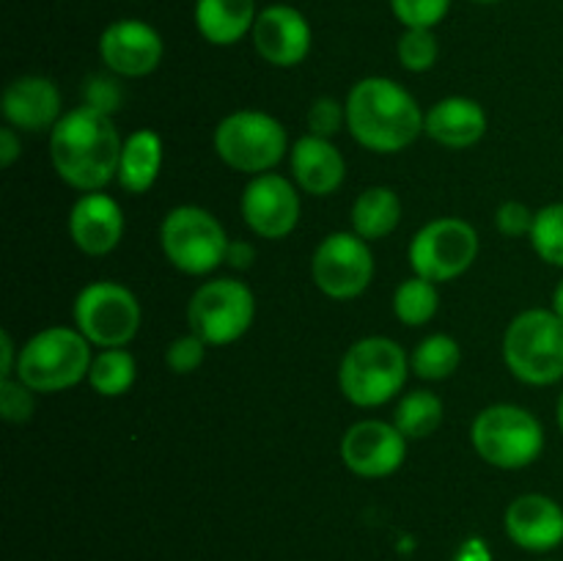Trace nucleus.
Masks as SVG:
<instances>
[{
  "mask_svg": "<svg viewBox=\"0 0 563 561\" xmlns=\"http://www.w3.org/2000/svg\"><path fill=\"white\" fill-rule=\"evenodd\" d=\"M141 302L119 280H93L75 300V324L93 346H126L141 330Z\"/></svg>",
  "mask_w": 563,
  "mask_h": 561,
  "instance_id": "10",
  "label": "nucleus"
},
{
  "mask_svg": "<svg viewBox=\"0 0 563 561\" xmlns=\"http://www.w3.org/2000/svg\"><path fill=\"white\" fill-rule=\"evenodd\" d=\"M16 361H20V352L14 350V339L9 330H3L0 333V377H14Z\"/></svg>",
  "mask_w": 563,
  "mask_h": 561,
  "instance_id": "39",
  "label": "nucleus"
},
{
  "mask_svg": "<svg viewBox=\"0 0 563 561\" xmlns=\"http://www.w3.org/2000/svg\"><path fill=\"white\" fill-rule=\"evenodd\" d=\"M504 361L520 383H559L563 377V319L553 308L517 314L504 336Z\"/></svg>",
  "mask_w": 563,
  "mask_h": 561,
  "instance_id": "5",
  "label": "nucleus"
},
{
  "mask_svg": "<svg viewBox=\"0 0 563 561\" xmlns=\"http://www.w3.org/2000/svg\"><path fill=\"white\" fill-rule=\"evenodd\" d=\"M69 237L86 256H108L124 237V212L108 193H82L69 212Z\"/></svg>",
  "mask_w": 563,
  "mask_h": 561,
  "instance_id": "17",
  "label": "nucleus"
},
{
  "mask_svg": "<svg viewBox=\"0 0 563 561\" xmlns=\"http://www.w3.org/2000/svg\"><path fill=\"white\" fill-rule=\"evenodd\" d=\"M256 319V297L236 278L203 280L187 302L190 333L209 346H229L251 330Z\"/></svg>",
  "mask_w": 563,
  "mask_h": 561,
  "instance_id": "9",
  "label": "nucleus"
},
{
  "mask_svg": "<svg viewBox=\"0 0 563 561\" xmlns=\"http://www.w3.org/2000/svg\"><path fill=\"white\" fill-rule=\"evenodd\" d=\"M423 132L445 148H471L487 135V113L471 97H445L427 110Z\"/></svg>",
  "mask_w": 563,
  "mask_h": 561,
  "instance_id": "21",
  "label": "nucleus"
},
{
  "mask_svg": "<svg viewBox=\"0 0 563 561\" xmlns=\"http://www.w3.org/2000/svg\"><path fill=\"white\" fill-rule=\"evenodd\" d=\"M3 116L9 127L20 132L53 130L60 121V91L49 77L22 75L3 91Z\"/></svg>",
  "mask_w": 563,
  "mask_h": 561,
  "instance_id": "19",
  "label": "nucleus"
},
{
  "mask_svg": "<svg viewBox=\"0 0 563 561\" xmlns=\"http://www.w3.org/2000/svg\"><path fill=\"white\" fill-rule=\"evenodd\" d=\"M559 427H561V432H563V391H561V396H559Z\"/></svg>",
  "mask_w": 563,
  "mask_h": 561,
  "instance_id": "41",
  "label": "nucleus"
},
{
  "mask_svg": "<svg viewBox=\"0 0 563 561\" xmlns=\"http://www.w3.org/2000/svg\"><path fill=\"white\" fill-rule=\"evenodd\" d=\"M451 0H390L396 20L405 28H434L449 14Z\"/></svg>",
  "mask_w": 563,
  "mask_h": 561,
  "instance_id": "32",
  "label": "nucleus"
},
{
  "mask_svg": "<svg viewBox=\"0 0 563 561\" xmlns=\"http://www.w3.org/2000/svg\"><path fill=\"white\" fill-rule=\"evenodd\" d=\"M124 141L113 119L97 110H66L49 130V160L60 179L82 193H97L119 176V160Z\"/></svg>",
  "mask_w": 563,
  "mask_h": 561,
  "instance_id": "1",
  "label": "nucleus"
},
{
  "mask_svg": "<svg viewBox=\"0 0 563 561\" xmlns=\"http://www.w3.org/2000/svg\"><path fill=\"white\" fill-rule=\"evenodd\" d=\"M531 245L542 262L563 267V204H548L537 212L531 229Z\"/></svg>",
  "mask_w": 563,
  "mask_h": 561,
  "instance_id": "29",
  "label": "nucleus"
},
{
  "mask_svg": "<svg viewBox=\"0 0 563 561\" xmlns=\"http://www.w3.org/2000/svg\"><path fill=\"white\" fill-rule=\"evenodd\" d=\"M443 399L434 391H410L396 402L394 424L407 440H423L443 424Z\"/></svg>",
  "mask_w": 563,
  "mask_h": 561,
  "instance_id": "25",
  "label": "nucleus"
},
{
  "mask_svg": "<svg viewBox=\"0 0 563 561\" xmlns=\"http://www.w3.org/2000/svg\"><path fill=\"white\" fill-rule=\"evenodd\" d=\"M240 209L253 234L264 240H284L300 220V193L286 176L267 170L247 182Z\"/></svg>",
  "mask_w": 563,
  "mask_h": 561,
  "instance_id": "13",
  "label": "nucleus"
},
{
  "mask_svg": "<svg viewBox=\"0 0 563 561\" xmlns=\"http://www.w3.org/2000/svg\"><path fill=\"white\" fill-rule=\"evenodd\" d=\"M346 130L368 152L396 154L418 141L423 113L416 97L390 77H363L346 94Z\"/></svg>",
  "mask_w": 563,
  "mask_h": 561,
  "instance_id": "2",
  "label": "nucleus"
},
{
  "mask_svg": "<svg viewBox=\"0 0 563 561\" xmlns=\"http://www.w3.org/2000/svg\"><path fill=\"white\" fill-rule=\"evenodd\" d=\"M346 127V105L333 97H319L308 108V132L319 138H333L335 132Z\"/></svg>",
  "mask_w": 563,
  "mask_h": 561,
  "instance_id": "35",
  "label": "nucleus"
},
{
  "mask_svg": "<svg viewBox=\"0 0 563 561\" xmlns=\"http://www.w3.org/2000/svg\"><path fill=\"white\" fill-rule=\"evenodd\" d=\"M256 258V248L251 245L247 240H231L229 242V251H225V264L234 270H247Z\"/></svg>",
  "mask_w": 563,
  "mask_h": 561,
  "instance_id": "37",
  "label": "nucleus"
},
{
  "mask_svg": "<svg viewBox=\"0 0 563 561\" xmlns=\"http://www.w3.org/2000/svg\"><path fill=\"white\" fill-rule=\"evenodd\" d=\"M311 275L322 295L352 300L374 280L372 248L355 231H333L313 251Z\"/></svg>",
  "mask_w": 563,
  "mask_h": 561,
  "instance_id": "12",
  "label": "nucleus"
},
{
  "mask_svg": "<svg viewBox=\"0 0 563 561\" xmlns=\"http://www.w3.org/2000/svg\"><path fill=\"white\" fill-rule=\"evenodd\" d=\"M36 391L27 388L20 377H0V413L9 424H25L36 410Z\"/></svg>",
  "mask_w": 563,
  "mask_h": 561,
  "instance_id": "31",
  "label": "nucleus"
},
{
  "mask_svg": "<svg viewBox=\"0 0 563 561\" xmlns=\"http://www.w3.org/2000/svg\"><path fill=\"white\" fill-rule=\"evenodd\" d=\"M121 102H124V91H121L115 77L93 75L91 80H86V86H82V105L97 110V113L113 116L115 110L121 108Z\"/></svg>",
  "mask_w": 563,
  "mask_h": 561,
  "instance_id": "34",
  "label": "nucleus"
},
{
  "mask_svg": "<svg viewBox=\"0 0 563 561\" xmlns=\"http://www.w3.org/2000/svg\"><path fill=\"white\" fill-rule=\"evenodd\" d=\"M410 267L432 284L460 278L478 256V234L467 220L438 218L423 226L410 242Z\"/></svg>",
  "mask_w": 563,
  "mask_h": 561,
  "instance_id": "11",
  "label": "nucleus"
},
{
  "mask_svg": "<svg viewBox=\"0 0 563 561\" xmlns=\"http://www.w3.org/2000/svg\"><path fill=\"white\" fill-rule=\"evenodd\" d=\"M159 168H163V138L154 130H135L124 138L119 160V185L126 193H146L157 182Z\"/></svg>",
  "mask_w": 563,
  "mask_h": 561,
  "instance_id": "23",
  "label": "nucleus"
},
{
  "mask_svg": "<svg viewBox=\"0 0 563 561\" xmlns=\"http://www.w3.org/2000/svg\"><path fill=\"white\" fill-rule=\"evenodd\" d=\"M533 218H537V212H533L528 204L506 201L500 204L498 212H495V226H498V231L504 237L520 240V237H531Z\"/></svg>",
  "mask_w": 563,
  "mask_h": 561,
  "instance_id": "36",
  "label": "nucleus"
},
{
  "mask_svg": "<svg viewBox=\"0 0 563 561\" xmlns=\"http://www.w3.org/2000/svg\"><path fill=\"white\" fill-rule=\"evenodd\" d=\"M462 363V346L454 336L434 333L418 341V346L410 355V372L427 383L451 377Z\"/></svg>",
  "mask_w": 563,
  "mask_h": 561,
  "instance_id": "26",
  "label": "nucleus"
},
{
  "mask_svg": "<svg viewBox=\"0 0 563 561\" xmlns=\"http://www.w3.org/2000/svg\"><path fill=\"white\" fill-rule=\"evenodd\" d=\"M553 311L563 319V278L559 280V286H555L553 292Z\"/></svg>",
  "mask_w": 563,
  "mask_h": 561,
  "instance_id": "40",
  "label": "nucleus"
},
{
  "mask_svg": "<svg viewBox=\"0 0 563 561\" xmlns=\"http://www.w3.org/2000/svg\"><path fill=\"white\" fill-rule=\"evenodd\" d=\"M471 440L487 465L520 471L537 462L544 449V429L531 410L520 405H489L473 418Z\"/></svg>",
  "mask_w": 563,
  "mask_h": 561,
  "instance_id": "6",
  "label": "nucleus"
},
{
  "mask_svg": "<svg viewBox=\"0 0 563 561\" xmlns=\"http://www.w3.org/2000/svg\"><path fill=\"white\" fill-rule=\"evenodd\" d=\"M229 234L209 209L181 204L165 215L159 226V245L165 258L187 275H209L225 264Z\"/></svg>",
  "mask_w": 563,
  "mask_h": 561,
  "instance_id": "8",
  "label": "nucleus"
},
{
  "mask_svg": "<svg viewBox=\"0 0 563 561\" xmlns=\"http://www.w3.org/2000/svg\"><path fill=\"white\" fill-rule=\"evenodd\" d=\"M289 165L291 176L300 185L302 193L308 196H333L346 176L344 154L339 152L330 138L319 135H302L295 146L289 148Z\"/></svg>",
  "mask_w": 563,
  "mask_h": 561,
  "instance_id": "20",
  "label": "nucleus"
},
{
  "mask_svg": "<svg viewBox=\"0 0 563 561\" xmlns=\"http://www.w3.org/2000/svg\"><path fill=\"white\" fill-rule=\"evenodd\" d=\"M352 231L357 237H363L366 242L385 240L390 231H396L401 220V201L396 196V190L385 185L366 187L361 196L352 204Z\"/></svg>",
  "mask_w": 563,
  "mask_h": 561,
  "instance_id": "24",
  "label": "nucleus"
},
{
  "mask_svg": "<svg viewBox=\"0 0 563 561\" xmlns=\"http://www.w3.org/2000/svg\"><path fill=\"white\" fill-rule=\"evenodd\" d=\"M137 363L132 352L124 346H110L93 355L91 372H88V385L99 396H124L135 385Z\"/></svg>",
  "mask_w": 563,
  "mask_h": 561,
  "instance_id": "27",
  "label": "nucleus"
},
{
  "mask_svg": "<svg viewBox=\"0 0 563 561\" xmlns=\"http://www.w3.org/2000/svg\"><path fill=\"white\" fill-rule=\"evenodd\" d=\"M251 33L256 53L273 66L289 69V66L302 64L311 53V25L295 6H267L258 11Z\"/></svg>",
  "mask_w": 563,
  "mask_h": 561,
  "instance_id": "16",
  "label": "nucleus"
},
{
  "mask_svg": "<svg viewBox=\"0 0 563 561\" xmlns=\"http://www.w3.org/2000/svg\"><path fill=\"white\" fill-rule=\"evenodd\" d=\"M214 152L240 174H267L289 148L286 127L264 110H236L214 127Z\"/></svg>",
  "mask_w": 563,
  "mask_h": 561,
  "instance_id": "7",
  "label": "nucleus"
},
{
  "mask_svg": "<svg viewBox=\"0 0 563 561\" xmlns=\"http://www.w3.org/2000/svg\"><path fill=\"white\" fill-rule=\"evenodd\" d=\"M473 3H484V6H489V3H498V0H473Z\"/></svg>",
  "mask_w": 563,
  "mask_h": 561,
  "instance_id": "42",
  "label": "nucleus"
},
{
  "mask_svg": "<svg viewBox=\"0 0 563 561\" xmlns=\"http://www.w3.org/2000/svg\"><path fill=\"white\" fill-rule=\"evenodd\" d=\"M256 0H196V28L209 44L229 47L256 25Z\"/></svg>",
  "mask_w": 563,
  "mask_h": 561,
  "instance_id": "22",
  "label": "nucleus"
},
{
  "mask_svg": "<svg viewBox=\"0 0 563 561\" xmlns=\"http://www.w3.org/2000/svg\"><path fill=\"white\" fill-rule=\"evenodd\" d=\"M410 374V355L388 336H366L344 352L339 388L355 407H379L396 399Z\"/></svg>",
  "mask_w": 563,
  "mask_h": 561,
  "instance_id": "4",
  "label": "nucleus"
},
{
  "mask_svg": "<svg viewBox=\"0 0 563 561\" xmlns=\"http://www.w3.org/2000/svg\"><path fill=\"white\" fill-rule=\"evenodd\" d=\"M407 438L396 429L394 421H366L352 424L341 438V460L355 476L385 479L405 465Z\"/></svg>",
  "mask_w": 563,
  "mask_h": 561,
  "instance_id": "14",
  "label": "nucleus"
},
{
  "mask_svg": "<svg viewBox=\"0 0 563 561\" xmlns=\"http://www.w3.org/2000/svg\"><path fill=\"white\" fill-rule=\"evenodd\" d=\"M91 341L77 328H64V324L44 328L22 344L14 377H20L36 394L75 388L91 372Z\"/></svg>",
  "mask_w": 563,
  "mask_h": 561,
  "instance_id": "3",
  "label": "nucleus"
},
{
  "mask_svg": "<svg viewBox=\"0 0 563 561\" xmlns=\"http://www.w3.org/2000/svg\"><path fill=\"white\" fill-rule=\"evenodd\" d=\"M440 44L432 28H407L399 38V61L407 72H429L438 64Z\"/></svg>",
  "mask_w": 563,
  "mask_h": 561,
  "instance_id": "30",
  "label": "nucleus"
},
{
  "mask_svg": "<svg viewBox=\"0 0 563 561\" xmlns=\"http://www.w3.org/2000/svg\"><path fill=\"white\" fill-rule=\"evenodd\" d=\"M440 308V295L438 284L421 278V275H412V278L401 280L399 289L394 295V314L401 324L407 328H421L434 319Z\"/></svg>",
  "mask_w": 563,
  "mask_h": 561,
  "instance_id": "28",
  "label": "nucleus"
},
{
  "mask_svg": "<svg viewBox=\"0 0 563 561\" xmlns=\"http://www.w3.org/2000/svg\"><path fill=\"white\" fill-rule=\"evenodd\" d=\"M163 36L148 22L119 20L99 36V55L119 77H146L163 61Z\"/></svg>",
  "mask_w": 563,
  "mask_h": 561,
  "instance_id": "15",
  "label": "nucleus"
},
{
  "mask_svg": "<svg viewBox=\"0 0 563 561\" xmlns=\"http://www.w3.org/2000/svg\"><path fill=\"white\" fill-rule=\"evenodd\" d=\"M207 341L196 333H185L165 346V366L174 374H192L207 358Z\"/></svg>",
  "mask_w": 563,
  "mask_h": 561,
  "instance_id": "33",
  "label": "nucleus"
},
{
  "mask_svg": "<svg viewBox=\"0 0 563 561\" xmlns=\"http://www.w3.org/2000/svg\"><path fill=\"white\" fill-rule=\"evenodd\" d=\"M20 154L22 143L20 138H16V130L14 127H3V130H0V165H3V168H11V165L20 160Z\"/></svg>",
  "mask_w": 563,
  "mask_h": 561,
  "instance_id": "38",
  "label": "nucleus"
},
{
  "mask_svg": "<svg viewBox=\"0 0 563 561\" xmlns=\"http://www.w3.org/2000/svg\"><path fill=\"white\" fill-rule=\"evenodd\" d=\"M506 534L522 550L544 553L563 542V509L559 501L542 493L517 495L506 509Z\"/></svg>",
  "mask_w": 563,
  "mask_h": 561,
  "instance_id": "18",
  "label": "nucleus"
}]
</instances>
